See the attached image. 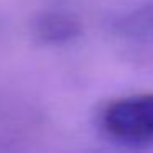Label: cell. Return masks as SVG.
Returning a JSON list of instances; mask_svg holds the SVG:
<instances>
[{
	"label": "cell",
	"instance_id": "1",
	"mask_svg": "<svg viewBox=\"0 0 153 153\" xmlns=\"http://www.w3.org/2000/svg\"><path fill=\"white\" fill-rule=\"evenodd\" d=\"M99 128L123 146L153 145V94H135L109 102L99 114Z\"/></svg>",
	"mask_w": 153,
	"mask_h": 153
},
{
	"label": "cell",
	"instance_id": "2",
	"mask_svg": "<svg viewBox=\"0 0 153 153\" xmlns=\"http://www.w3.org/2000/svg\"><path fill=\"white\" fill-rule=\"evenodd\" d=\"M33 36L45 45H63L79 36L81 27L71 15L50 12L41 13L35 18L31 25Z\"/></svg>",
	"mask_w": 153,
	"mask_h": 153
},
{
	"label": "cell",
	"instance_id": "3",
	"mask_svg": "<svg viewBox=\"0 0 153 153\" xmlns=\"http://www.w3.org/2000/svg\"><path fill=\"white\" fill-rule=\"evenodd\" d=\"M115 30L125 40L153 48V4L143 5L120 17L115 23Z\"/></svg>",
	"mask_w": 153,
	"mask_h": 153
}]
</instances>
